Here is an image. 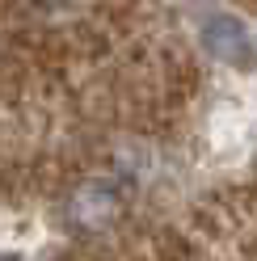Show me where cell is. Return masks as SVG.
<instances>
[{"label": "cell", "mask_w": 257, "mask_h": 261, "mask_svg": "<svg viewBox=\"0 0 257 261\" xmlns=\"http://www.w3.org/2000/svg\"><path fill=\"white\" fill-rule=\"evenodd\" d=\"M25 5H34V9H59V5H68V0H25Z\"/></svg>", "instance_id": "cell-1"}]
</instances>
